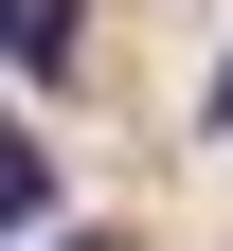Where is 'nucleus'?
<instances>
[{
  "instance_id": "obj_1",
  "label": "nucleus",
  "mask_w": 233,
  "mask_h": 251,
  "mask_svg": "<svg viewBox=\"0 0 233 251\" xmlns=\"http://www.w3.org/2000/svg\"><path fill=\"white\" fill-rule=\"evenodd\" d=\"M54 198H72V179H54V144H36V126H0V251H36Z\"/></svg>"
},
{
  "instance_id": "obj_2",
  "label": "nucleus",
  "mask_w": 233,
  "mask_h": 251,
  "mask_svg": "<svg viewBox=\"0 0 233 251\" xmlns=\"http://www.w3.org/2000/svg\"><path fill=\"white\" fill-rule=\"evenodd\" d=\"M36 251H126V233H36Z\"/></svg>"
},
{
  "instance_id": "obj_3",
  "label": "nucleus",
  "mask_w": 233,
  "mask_h": 251,
  "mask_svg": "<svg viewBox=\"0 0 233 251\" xmlns=\"http://www.w3.org/2000/svg\"><path fill=\"white\" fill-rule=\"evenodd\" d=\"M215 126H233V36H215Z\"/></svg>"
},
{
  "instance_id": "obj_4",
  "label": "nucleus",
  "mask_w": 233,
  "mask_h": 251,
  "mask_svg": "<svg viewBox=\"0 0 233 251\" xmlns=\"http://www.w3.org/2000/svg\"><path fill=\"white\" fill-rule=\"evenodd\" d=\"M0 36H18V0H0Z\"/></svg>"
}]
</instances>
